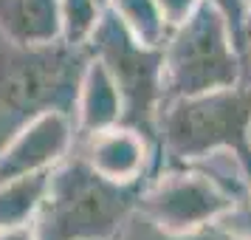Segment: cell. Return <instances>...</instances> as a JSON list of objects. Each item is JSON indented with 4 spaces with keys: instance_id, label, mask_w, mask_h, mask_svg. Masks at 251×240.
Returning <instances> with one entry per match:
<instances>
[{
    "instance_id": "6da1fadb",
    "label": "cell",
    "mask_w": 251,
    "mask_h": 240,
    "mask_svg": "<svg viewBox=\"0 0 251 240\" xmlns=\"http://www.w3.org/2000/svg\"><path fill=\"white\" fill-rule=\"evenodd\" d=\"M141 184L107 181L74 147L51 170L46 201L31 223L37 240H104L122 235L136 212Z\"/></svg>"
},
{
    "instance_id": "7a4b0ae2",
    "label": "cell",
    "mask_w": 251,
    "mask_h": 240,
    "mask_svg": "<svg viewBox=\"0 0 251 240\" xmlns=\"http://www.w3.org/2000/svg\"><path fill=\"white\" fill-rule=\"evenodd\" d=\"M85 59L88 48L65 43L25 48L0 40V147L43 110H68L74 116Z\"/></svg>"
},
{
    "instance_id": "3957f363",
    "label": "cell",
    "mask_w": 251,
    "mask_h": 240,
    "mask_svg": "<svg viewBox=\"0 0 251 240\" xmlns=\"http://www.w3.org/2000/svg\"><path fill=\"white\" fill-rule=\"evenodd\" d=\"M243 80L237 37L215 3L201 0L161 46V102L234 88Z\"/></svg>"
},
{
    "instance_id": "277c9868",
    "label": "cell",
    "mask_w": 251,
    "mask_h": 240,
    "mask_svg": "<svg viewBox=\"0 0 251 240\" xmlns=\"http://www.w3.org/2000/svg\"><path fill=\"white\" fill-rule=\"evenodd\" d=\"M155 141L170 164H189L215 150H234L243 161H249L251 88L234 85L161 102L155 116Z\"/></svg>"
},
{
    "instance_id": "5b68a950",
    "label": "cell",
    "mask_w": 251,
    "mask_h": 240,
    "mask_svg": "<svg viewBox=\"0 0 251 240\" xmlns=\"http://www.w3.org/2000/svg\"><path fill=\"white\" fill-rule=\"evenodd\" d=\"M234 195L198 164H170L155 178H144L136 215L170 238H186L215 226L231 206Z\"/></svg>"
},
{
    "instance_id": "8992f818",
    "label": "cell",
    "mask_w": 251,
    "mask_h": 240,
    "mask_svg": "<svg viewBox=\"0 0 251 240\" xmlns=\"http://www.w3.org/2000/svg\"><path fill=\"white\" fill-rule=\"evenodd\" d=\"M88 54L110 71L122 93V125L136 127L155 141V116L161 107V46H141L116 14L104 9L88 43Z\"/></svg>"
},
{
    "instance_id": "52a82bcc",
    "label": "cell",
    "mask_w": 251,
    "mask_h": 240,
    "mask_svg": "<svg viewBox=\"0 0 251 240\" xmlns=\"http://www.w3.org/2000/svg\"><path fill=\"white\" fill-rule=\"evenodd\" d=\"M76 138L79 133L68 110H43L31 116L0 147V181L54 170L76 147Z\"/></svg>"
},
{
    "instance_id": "ba28073f",
    "label": "cell",
    "mask_w": 251,
    "mask_h": 240,
    "mask_svg": "<svg viewBox=\"0 0 251 240\" xmlns=\"http://www.w3.org/2000/svg\"><path fill=\"white\" fill-rule=\"evenodd\" d=\"M76 153L93 172L116 184H141L152 164V141L136 127L113 125L76 138Z\"/></svg>"
},
{
    "instance_id": "9c48e42d",
    "label": "cell",
    "mask_w": 251,
    "mask_h": 240,
    "mask_svg": "<svg viewBox=\"0 0 251 240\" xmlns=\"http://www.w3.org/2000/svg\"><path fill=\"white\" fill-rule=\"evenodd\" d=\"M74 125H76L79 136L122 125V93H119V85L113 82L110 71L91 54L85 59L79 82H76Z\"/></svg>"
},
{
    "instance_id": "30bf717a",
    "label": "cell",
    "mask_w": 251,
    "mask_h": 240,
    "mask_svg": "<svg viewBox=\"0 0 251 240\" xmlns=\"http://www.w3.org/2000/svg\"><path fill=\"white\" fill-rule=\"evenodd\" d=\"M0 40L25 48L59 43V0H0Z\"/></svg>"
},
{
    "instance_id": "8fae6325",
    "label": "cell",
    "mask_w": 251,
    "mask_h": 240,
    "mask_svg": "<svg viewBox=\"0 0 251 240\" xmlns=\"http://www.w3.org/2000/svg\"><path fill=\"white\" fill-rule=\"evenodd\" d=\"M48 181H51V170L0 181V232L34 223L37 212L46 201Z\"/></svg>"
},
{
    "instance_id": "7c38bea8",
    "label": "cell",
    "mask_w": 251,
    "mask_h": 240,
    "mask_svg": "<svg viewBox=\"0 0 251 240\" xmlns=\"http://www.w3.org/2000/svg\"><path fill=\"white\" fill-rule=\"evenodd\" d=\"M107 12L116 14V20L125 26L141 46L158 48L167 40V23L161 17L155 0H107Z\"/></svg>"
},
{
    "instance_id": "4fadbf2b",
    "label": "cell",
    "mask_w": 251,
    "mask_h": 240,
    "mask_svg": "<svg viewBox=\"0 0 251 240\" xmlns=\"http://www.w3.org/2000/svg\"><path fill=\"white\" fill-rule=\"evenodd\" d=\"M104 6L99 0H59V43L71 48H88Z\"/></svg>"
},
{
    "instance_id": "5bb4252c",
    "label": "cell",
    "mask_w": 251,
    "mask_h": 240,
    "mask_svg": "<svg viewBox=\"0 0 251 240\" xmlns=\"http://www.w3.org/2000/svg\"><path fill=\"white\" fill-rule=\"evenodd\" d=\"M215 226L223 229L234 240H251V184H249V192L243 195Z\"/></svg>"
},
{
    "instance_id": "9a60e30c",
    "label": "cell",
    "mask_w": 251,
    "mask_h": 240,
    "mask_svg": "<svg viewBox=\"0 0 251 240\" xmlns=\"http://www.w3.org/2000/svg\"><path fill=\"white\" fill-rule=\"evenodd\" d=\"M155 3H158L161 17H164L167 28H175L178 23H183L201 6V0H155Z\"/></svg>"
},
{
    "instance_id": "2e32d148",
    "label": "cell",
    "mask_w": 251,
    "mask_h": 240,
    "mask_svg": "<svg viewBox=\"0 0 251 240\" xmlns=\"http://www.w3.org/2000/svg\"><path fill=\"white\" fill-rule=\"evenodd\" d=\"M209 3H215L220 12L226 14L228 26H231V31L237 37V46L243 51V26H246V0H209Z\"/></svg>"
},
{
    "instance_id": "e0dca14e",
    "label": "cell",
    "mask_w": 251,
    "mask_h": 240,
    "mask_svg": "<svg viewBox=\"0 0 251 240\" xmlns=\"http://www.w3.org/2000/svg\"><path fill=\"white\" fill-rule=\"evenodd\" d=\"M138 220H141V217H138ZM141 223H144V220H141ZM144 232H147V226H144ZM152 232H155V238L158 240H234L231 238V235H226V232H223V229H217V232H220V238H212V235H206V229H201V232H195V235H186V238H170V235H161L158 229H152ZM147 238H150V232H147Z\"/></svg>"
},
{
    "instance_id": "ac0fdd59",
    "label": "cell",
    "mask_w": 251,
    "mask_h": 240,
    "mask_svg": "<svg viewBox=\"0 0 251 240\" xmlns=\"http://www.w3.org/2000/svg\"><path fill=\"white\" fill-rule=\"evenodd\" d=\"M0 240H37L34 226H17V229H3L0 232Z\"/></svg>"
},
{
    "instance_id": "d6986e66",
    "label": "cell",
    "mask_w": 251,
    "mask_h": 240,
    "mask_svg": "<svg viewBox=\"0 0 251 240\" xmlns=\"http://www.w3.org/2000/svg\"><path fill=\"white\" fill-rule=\"evenodd\" d=\"M251 46V0H246V26H243V48Z\"/></svg>"
},
{
    "instance_id": "ffe728a7",
    "label": "cell",
    "mask_w": 251,
    "mask_h": 240,
    "mask_svg": "<svg viewBox=\"0 0 251 240\" xmlns=\"http://www.w3.org/2000/svg\"><path fill=\"white\" fill-rule=\"evenodd\" d=\"M104 240H122V238H119V235H116V238H104Z\"/></svg>"
},
{
    "instance_id": "44dd1931",
    "label": "cell",
    "mask_w": 251,
    "mask_h": 240,
    "mask_svg": "<svg viewBox=\"0 0 251 240\" xmlns=\"http://www.w3.org/2000/svg\"><path fill=\"white\" fill-rule=\"evenodd\" d=\"M99 3H102V6H104V9H107V0H99Z\"/></svg>"
}]
</instances>
